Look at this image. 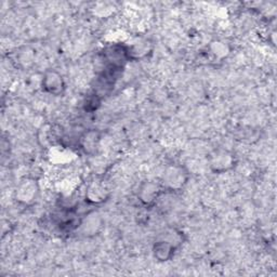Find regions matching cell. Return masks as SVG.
Returning <instances> with one entry per match:
<instances>
[{
    "instance_id": "cell-1",
    "label": "cell",
    "mask_w": 277,
    "mask_h": 277,
    "mask_svg": "<svg viewBox=\"0 0 277 277\" xmlns=\"http://www.w3.org/2000/svg\"><path fill=\"white\" fill-rule=\"evenodd\" d=\"M186 181V174L180 167H169L164 175V183L170 189H181Z\"/></svg>"
},
{
    "instance_id": "cell-2",
    "label": "cell",
    "mask_w": 277,
    "mask_h": 277,
    "mask_svg": "<svg viewBox=\"0 0 277 277\" xmlns=\"http://www.w3.org/2000/svg\"><path fill=\"white\" fill-rule=\"evenodd\" d=\"M45 89L52 94H60L64 89V83L62 77L55 72H49L44 78Z\"/></svg>"
},
{
    "instance_id": "cell-3",
    "label": "cell",
    "mask_w": 277,
    "mask_h": 277,
    "mask_svg": "<svg viewBox=\"0 0 277 277\" xmlns=\"http://www.w3.org/2000/svg\"><path fill=\"white\" fill-rule=\"evenodd\" d=\"M232 161V156L227 152H217L212 156L211 167L215 171H224L229 169Z\"/></svg>"
},
{
    "instance_id": "cell-4",
    "label": "cell",
    "mask_w": 277,
    "mask_h": 277,
    "mask_svg": "<svg viewBox=\"0 0 277 277\" xmlns=\"http://www.w3.org/2000/svg\"><path fill=\"white\" fill-rule=\"evenodd\" d=\"M36 184L34 183L33 180H26L24 181L21 185H19L18 190H17V196L18 200L24 203L31 202L34 196L36 195Z\"/></svg>"
},
{
    "instance_id": "cell-5",
    "label": "cell",
    "mask_w": 277,
    "mask_h": 277,
    "mask_svg": "<svg viewBox=\"0 0 277 277\" xmlns=\"http://www.w3.org/2000/svg\"><path fill=\"white\" fill-rule=\"evenodd\" d=\"M173 246L167 241L158 242L155 245V256L161 261H166L172 255Z\"/></svg>"
},
{
    "instance_id": "cell-6",
    "label": "cell",
    "mask_w": 277,
    "mask_h": 277,
    "mask_svg": "<svg viewBox=\"0 0 277 277\" xmlns=\"http://www.w3.org/2000/svg\"><path fill=\"white\" fill-rule=\"evenodd\" d=\"M158 193H160V189L154 183H147L145 184L141 190V199L142 202L145 204L152 203L155 199H157Z\"/></svg>"
},
{
    "instance_id": "cell-7",
    "label": "cell",
    "mask_w": 277,
    "mask_h": 277,
    "mask_svg": "<svg viewBox=\"0 0 277 277\" xmlns=\"http://www.w3.org/2000/svg\"><path fill=\"white\" fill-rule=\"evenodd\" d=\"M98 141H100V136H98L96 132H89L83 138L84 148L88 152H91L94 148H96Z\"/></svg>"
}]
</instances>
